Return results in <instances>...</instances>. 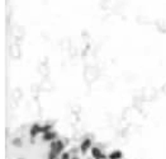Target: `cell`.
<instances>
[{
	"instance_id": "1",
	"label": "cell",
	"mask_w": 166,
	"mask_h": 159,
	"mask_svg": "<svg viewBox=\"0 0 166 159\" xmlns=\"http://www.w3.org/2000/svg\"><path fill=\"white\" fill-rule=\"evenodd\" d=\"M50 149H53L57 153V155H60L62 151H64V149H65L64 141H62V140H55V141H52V143H51V145H50Z\"/></svg>"
},
{
	"instance_id": "2",
	"label": "cell",
	"mask_w": 166,
	"mask_h": 159,
	"mask_svg": "<svg viewBox=\"0 0 166 159\" xmlns=\"http://www.w3.org/2000/svg\"><path fill=\"white\" fill-rule=\"evenodd\" d=\"M90 151H91V157L94 159H105V158H108L102 153V150H100L99 148H91Z\"/></svg>"
},
{
	"instance_id": "3",
	"label": "cell",
	"mask_w": 166,
	"mask_h": 159,
	"mask_svg": "<svg viewBox=\"0 0 166 159\" xmlns=\"http://www.w3.org/2000/svg\"><path fill=\"white\" fill-rule=\"evenodd\" d=\"M89 149H91V140L90 139H85L80 145V150H81L82 154H86V151H88Z\"/></svg>"
},
{
	"instance_id": "4",
	"label": "cell",
	"mask_w": 166,
	"mask_h": 159,
	"mask_svg": "<svg viewBox=\"0 0 166 159\" xmlns=\"http://www.w3.org/2000/svg\"><path fill=\"white\" fill-rule=\"evenodd\" d=\"M38 134H41V126L38 125V123H34V125L30 127V130H29V135L32 139H34Z\"/></svg>"
},
{
	"instance_id": "5",
	"label": "cell",
	"mask_w": 166,
	"mask_h": 159,
	"mask_svg": "<svg viewBox=\"0 0 166 159\" xmlns=\"http://www.w3.org/2000/svg\"><path fill=\"white\" fill-rule=\"evenodd\" d=\"M57 137V134L55 132V131H50V132H46V134H43V140L44 141H55V139Z\"/></svg>"
},
{
	"instance_id": "6",
	"label": "cell",
	"mask_w": 166,
	"mask_h": 159,
	"mask_svg": "<svg viewBox=\"0 0 166 159\" xmlns=\"http://www.w3.org/2000/svg\"><path fill=\"white\" fill-rule=\"evenodd\" d=\"M123 158V153L120 150H114L108 155V159H122Z\"/></svg>"
},
{
	"instance_id": "7",
	"label": "cell",
	"mask_w": 166,
	"mask_h": 159,
	"mask_svg": "<svg viewBox=\"0 0 166 159\" xmlns=\"http://www.w3.org/2000/svg\"><path fill=\"white\" fill-rule=\"evenodd\" d=\"M52 131V126L51 125H44V126H41V132L46 134V132H50Z\"/></svg>"
},
{
	"instance_id": "8",
	"label": "cell",
	"mask_w": 166,
	"mask_h": 159,
	"mask_svg": "<svg viewBox=\"0 0 166 159\" xmlns=\"http://www.w3.org/2000/svg\"><path fill=\"white\" fill-rule=\"evenodd\" d=\"M61 159H70V153H67V151H65V153H62V155H61Z\"/></svg>"
},
{
	"instance_id": "9",
	"label": "cell",
	"mask_w": 166,
	"mask_h": 159,
	"mask_svg": "<svg viewBox=\"0 0 166 159\" xmlns=\"http://www.w3.org/2000/svg\"><path fill=\"white\" fill-rule=\"evenodd\" d=\"M74 159H79V158H74Z\"/></svg>"
}]
</instances>
